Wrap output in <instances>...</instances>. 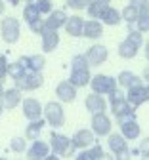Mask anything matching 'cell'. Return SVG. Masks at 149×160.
I'll use <instances>...</instances> for the list:
<instances>
[{
    "label": "cell",
    "mask_w": 149,
    "mask_h": 160,
    "mask_svg": "<svg viewBox=\"0 0 149 160\" xmlns=\"http://www.w3.org/2000/svg\"><path fill=\"white\" fill-rule=\"evenodd\" d=\"M145 40H143V32H140L134 25H128V34L117 48L119 57L122 59H134L138 55V52L143 48Z\"/></svg>",
    "instance_id": "1"
},
{
    "label": "cell",
    "mask_w": 149,
    "mask_h": 160,
    "mask_svg": "<svg viewBox=\"0 0 149 160\" xmlns=\"http://www.w3.org/2000/svg\"><path fill=\"white\" fill-rule=\"evenodd\" d=\"M50 149L54 154H57L59 158H69L77 152V147L73 145V139L67 137V135H63L59 132H52L50 133Z\"/></svg>",
    "instance_id": "2"
},
{
    "label": "cell",
    "mask_w": 149,
    "mask_h": 160,
    "mask_svg": "<svg viewBox=\"0 0 149 160\" xmlns=\"http://www.w3.org/2000/svg\"><path fill=\"white\" fill-rule=\"evenodd\" d=\"M0 36L6 44H15L21 36V23L13 15H8L0 21Z\"/></svg>",
    "instance_id": "3"
},
{
    "label": "cell",
    "mask_w": 149,
    "mask_h": 160,
    "mask_svg": "<svg viewBox=\"0 0 149 160\" xmlns=\"http://www.w3.org/2000/svg\"><path fill=\"white\" fill-rule=\"evenodd\" d=\"M42 118L46 120V124L52 128H61L65 124V111H63V105L59 101H48L44 105V112H42Z\"/></svg>",
    "instance_id": "4"
},
{
    "label": "cell",
    "mask_w": 149,
    "mask_h": 160,
    "mask_svg": "<svg viewBox=\"0 0 149 160\" xmlns=\"http://www.w3.org/2000/svg\"><path fill=\"white\" fill-rule=\"evenodd\" d=\"M90 88L98 95H109L111 92H115L119 88V84H117V78H113L109 74H94L90 80Z\"/></svg>",
    "instance_id": "5"
},
{
    "label": "cell",
    "mask_w": 149,
    "mask_h": 160,
    "mask_svg": "<svg viewBox=\"0 0 149 160\" xmlns=\"http://www.w3.org/2000/svg\"><path fill=\"white\" fill-rule=\"evenodd\" d=\"M13 82H15V88L21 90V92H35V90H38L42 84H44V76H42V72L27 71L23 76L13 80Z\"/></svg>",
    "instance_id": "6"
},
{
    "label": "cell",
    "mask_w": 149,
    "mask_h": 160,
    "mask_svg": "<svg viewBox=\"0 0 149 160\" xmlns=\"http://www.w3.org/2000/svg\"><path fill=\"white\" fill-rule=\"evenodd\" d=\"M90 130L94 132L96 137H107L113 130V122L107 116V112H98L92 114V122H90Z\"/></svg>",
    "instance_id": "7"
},
{
    "label": "cell",
    "mask_w": 149,
    "mask_h": 160,
    "mask_svg": "<svg viewBox=\"0 0 149 160\" xmlns=\"http://www.w3.org/2000/svg\"><path fill=\"white\" fill-rule=\"evenodd\" d=\"M111 105V112L113 116L122 122V120H128V118H136V109L126 101V97H120V99H115V101H109Z\"/></svg>",
    "instance_id": "8"
},
{
    "label": "cell",
    "mask_w": 149,
    "mask_h": 160,
    "mask_svg": "<svg viewBox=\"0 0 149 160\" xmlns=\"http://www.w3.org/2000/svg\"><path fill=\"white\" fill-rule=\"evenodd\" d=\"M84 55H86L90 67H99V65H103L109 59V50L105 48L103 44H92L86 50V53H84Z\"/></svg>",
    "instance_id": "9"
},
{
    "label": "cell",
    "mask_w": 149,
    "mask_h": 160,
    "mask_svg": "<svg viewBox=\"0 0 149 160\" xmlns=\"http://www.w3.org/2000/svg\"><path fill=\"white\" fill-rule=\"evenodd\" d=\"M21 107H23V114H25V118L29 120H38V118H42V112H44V107H42V103L38 101V99H35V97H27V99H23L21 101Z\"/></svg>",
    "instance_id": "10"
},
{
    "label": "cell",
    "mask_w": 149,
    "mask_h": 160,
    "mask_svg": "<svg viewBox=\"0 0 149 160\" xmlns=\"http://www.w3.org/2000/svg\"><path fill=\"white\" fill-rule=\"evenodd\" d=\"M126 101H128L134 109L141 107L143 103L149 101V92H147V86H136V88H130L126 90Z\"/></svg>",
    "instance_id": "11"
},
{
    "label": "cell",
    "mask_w": 149,
    "mask_h": 160,
    "mask_svg": "<svg viewBox=\"0 0 149 160\" xmlns=\"http://www.w3.org/2000/svg\"><path fill=\"white\" fill-rule=\"evenodd\" d=\"M73 139V145L78 149V151H84V149H90L94 143H96V135L92 130L88 128H82V130H77L75 135L71 137Z\"/></svg>",
    "instance_id": "12"
},
{
    "label": "cell",
    "mask_w": 149,
    "mask_h": 160,
    "mask_svg": "<svg viewBox=\"0 0 149 160\" xmlns=\"http://www.w3.org/2000/svg\"><path fill=\"white\" fill-rule=\"evenodd\" d=\"M56 95L59 103H73L77 99V88L69 82V80H61L56 86Z\"/></svg>",
    "instance_id": "13"
},
{
    "label": "cell",
    "mask_w": 149,
    "mask_h": 160,
    "mask_svg": "<svg viewBox=\"0 0 149 160\" xmlns=\"http://www.w3.org/2000/svg\"><path fill=\"white\" fill-rule=\"evenodd\" d=\"M50 151H52L50 149V143L36 139V141L31 143V147H27L25 154H27V160H44L50 154Z\"/></svg>",
    "instance_id": "14"
},
{
    "label": "cell",
    "mask_w": 149,
    "mask_h": 160,
    "mask_svg": "<svg viewBox=\"0 0 149 160\" xmlns=\"http://www.w3.org/2000/svg\"><path fill=\"white\" fill-rule=\"evenodd\" d=\"M17 61L23 65L27 71H35V72H42L46 67V57L42 53H35V55H21Z\"/></svg>",
    "instance_id": "15"
},
{
    "label": "cell",
    "mask_w": 149,
    "mask_h": 160,
    "mask_svg": "<svg viewBox=\"0 0 149 160\" xmlns=\"http://www.w3.org/2000/svg\"><path fill=\"white\" fill-rule=\"evenodd\" d=\"M21 101H23V92L17 90L15 86H13V88H10V90H6V92H4V95L0 97V105H2V109H6V111L15 109Z\"/></svg>",
    "instance_id": "16"
},
{
    "label": "cell",
    "mask_w": 149,
    "mask_h": 160,
    "mask_svg": "<svg viewBox=\"0 0 149 160\" xmlns=\"http://www.w3.org/2000/svg\"><path fill=\"white\" fill-rule=\"evenodd\" d=\"M120 124V135L126 139V141H134V139H138L141 135V128L138 124L136 118H128V120H122Z\"/></svg>",
    "instance_id": "17"
},
{
    "label": "cell",
    "mask_w": 149,
    "mask_h": 160,
    "mask_svg": "<svg viewBox=\"0 0 149 160\" xmlns=\"http://www.w3.org/2000/svg\"><path fill=\"white\" fill-rule=\"evenodd\" d=\"M84 107L90 114H98V112H105L107 109V101H105L103 95H98V93H88L86 99H84Z\"/></svg>",
    "instance_id": "18"
},
{
    "label": "cell",
    "mask_w": 149,
    "mask_h": 160,
    "mask_svg": "<svg viewBox=\"0 0 149 160\" xmlns=\"http://www.w3.org/2000/svg\"><path fill=\"white\" fill-rule=\"evenodd\" d=\"M117 84L119 88H124V90H130V88H136V86H141L143 84V78L138 76L136 72L132 71H120L119 76H117Z\"/></svg>",
    "instance_id": "19"
},
{
    "label": "cell",
    "mask_w": 149,
    "mask_h": 160,
    "mask_svg": "<svg viewBox=\"0 0 149 160\" xmlns=\"http://www.w3.org/2000/svg\"><path fill=\"white\" fill-rule=\"evenodd\" d=\"M40 46H42V52H44V53L54 52L59 46V34H57V31L46 29L44 32L40 34Z\"/></svg>",
    "instance_id": "20"
},
{
    "label": "cell",
    "mask_w": 149,
    "mask_h": 160,
    "mask_svg": "<svg viewBox=\"0 0 149 160\" xmlns=\"http://www.w3.org/2000/svg\"><path fill=\"white\" fill-rule=\"evenodd\" d=\"M67 19H69V15L65 13V10H54V12L48 15V19H44V25H46V29L59 31L61 27H65Z\"/></svg>",
    "instance_id": "21"
},
{
    "label": "cell",
    "mask_w": 149,
    "mask_h": 160,
    "mask_svg": "<svg viewBox=\"0 0 149 160\" xmlns=\"http://www.w3.org/2000/svg\"><path fill=\"white\" fill-rule=\"evenodd\" d=\"M82 36L90 38V40H98L103 36V23L98 19H88L84 21V29H82Z\"/></svg>",
    "instance_id": "22"
},
{
    "label": "cell",
    "mask_w": 149,
    "mask_h": 160,
    "mask_svg": "<svg viewBox=\"0 0 149 160\" xmlns=\"http://www.w3.org/2000/svg\"><path fill=\"white\" fill-rule=\"evenodd\" d=\"M90 80H92V74H90V69H78V71H71L69 74V82L78 90V88H84V86H90Z\"/></svg>",
    "instance_id": "23"
},
{
    "label": "cell",
    "mask_w": 149,
    "mask_h": 160,
    "mask_svg": "<svg viewBox=\"0 0 149 160\" xmlns=\"http://www.w3.org/2000/svg\"><path fill=\"white\" fill-rule=\"evenodd\" d=\"M44 126H46L44 118L31 120V122L27 124V128H25V139L27 141H36V139H40V132L44 130Z\"/></svg>",
    "instance_id": "24"
},
{
    "label": "cell",
    "mask_w": 149,
    "mask_h": 160,
    "mask_svg": "<svg viewBox=\"0 0 149 160\" xmlns=\"http://www.w3.org/2000/svg\"><path fill=\"white\" fill-rule=\"evenodd\" d=\"M99 21H101L103 25L117 27V25H120V21H122V15H120V12H119L117 8L107 6V8L103 10V13H101V17H99Z\"/></svg>",
    "instance_id": "25"
},
{
    "label": "cell",
    "mask_w": 149,
    "mask_h": 160,
    "mask_svg": "<svg viewBox=\"0 0 149 160\" xmlns=\"http://www.w3.org/2000/svg\"><path fill=\"white\" fill-rule=\"evenodd\" d=\"M82 29H84V19L80 15H69L65 23V32L77 38V36H82Z\"/></svg>",
    "instance_id": "26"
},
{
    "label": "cell",
    "mask_w": 149,
    "mask_h": 160,
    "mask_svg": "<svg viewBox=\"0 0 149 160\" xmlns=\"http://www.w3.org/2000/svg\"><path fill=\"white\" fill-rule=\"evenodd\" d=\"M107 147H109V151L113 152V154H117V152H120V151H124V149H128V141L120 135V133H109L107 135Z\"/></svg>",
    "instance_id": "27"
},
{
    "label": "cell",
    "mask_w": 149,
    "mask_h": 160,
    "mask_svg": "<svg viewBox=\"0 0 149 160\" xmlns=\"http://www.w3.org/2000/svg\"><path fill=\"white\" fill-rule=\"evenodd\" d=\"M101 156H103V149H101V145H99V143H94L90 149L80 151V152L75 156V160H99Z\"/></svg>",
    "instance_id": "28"
},
{
    "label": "cell",
    "mask_w": 149,
    "mask_h": 160,
    "mask_svg": "<svg viewBox=\"0 0 149 160\" xmlns=\"http://www.w3.org/2000/svg\"><path fill=\"white\" fill-rule=\"evenodd\" d=\"M140 32H147L149 31V4L141 6L140 8V13H138V21L134 25Z\"/></svg>",
    "instance_id": "29"
},
{
    "label": "cell",
    "mask_w": 149,
    "mask_h": 160,
    "mask_svg": "<svg viewBox=\"0 0 149 160\" xmlns=\"http://www.w3.org/2000/svg\"><path fill=\"white\" fill-rule=\"evenodd\" d=\"M107 6H109V4H107V2H103V0H90V4H88L86 12H88L90 19H98V21H99V17H101L103 10L107 8Z\"/></svg>",
    "instance_id": "30"
},
{
    "label": "cell",
    "mask_w": 149,
    "mask_h": 160,
    "mask_svg": "<svg viewBox=\"0 0 149 160\" xmlns=\"http://www.w3.org/2000/svg\"><path fill=\"white\" fill-rule=\"evenodd\" d=\"M138 13H140V10H138L136 6H132V4H126V6L122 8V12H120L122 21H126L128 25H136V21H138Z\"/></svg>",
    "instance_id": "31"
},
{
    "label": "cell",
    "mask_w": 149,
    "mask_h": 160,
    "mask_svg": "<svg viewBox=\"0 0 149 160\" xmlns=\"http://www.w3.org/2000/svg\"><path fill=\"white\" fill-rule=\"evenodd\" d=\"M23 19H25L27 25H31V23L38 21V19H42L40 12L36 10V6H35L33 2H31V4H25V8H23Z\"/></svg>",
    "instance_id": "32"
},
{
    "label": "cell",
    "mask_w": 149,
    "mask_h": 160,
    "mask_svg": "<svg viewBox=\"0 0 149 160\" xmlns=\"http://www.w3.org/2000/svg\"><path fill=\"white\" fill-rule=\"evenodd\" d=\"M27 72V69L21 65L19 61H13V63H8V76L10 78H13V80H17V78H21Z\"/></svg>",
    "instance_id": "33"
},
{
    "label": "cell",
    "mask_w": 149,
    "mask_h": 160,
    "mask_svg": "<svg viewBox=\"0 0 149 160\" xmlns=\"http://www.w3.org/2000/svg\"><path fill=\"white\" fill-rule=\"evenodd\" d=\"M78 69H90V63L84 53H77L71 59V71H78Z\"/></svg>",
    "instance_id": "34"
},
{
    "label": "cell",
    "mask_w": 149,
    "mask_h": 160,
    "mask_svg": "<svg viewBox=\"0 0 149 160\" xmlns=\"http://www.w3.org/2000/svg\"><path fill=\"white\" fill-rule=\"evenodd\" d=\"M33 4L36 6V10L40 12V15H50L54 12V2H52V0H35Z\"/></svg>",
    "instance_id": "35"
},
{
    "label": "cell",
    "mask_w": 149,
    "mask_h": 160,
    "mask_svg": "<svg viewBox=\"0 0 149 160\" xmlns=\"http://www.w3.org/2000/svg\"><path fill=\"white\" fill-rule=\"evenodd\" d=\"M10 149L13 152H25L27 151V139L25 137H12V141H10Z\"/></svg>",
    "instance_id": "36"
},
{
    "label": "cell",
    "mask_w": 149,
    "mask_h": 160,
    "mask_svg": "<svg viewBox=\"0 0 149 160\" xmlns=\"http://www.w3.org/2000/svg\"><path fill=\"white\" fill-rule=\"evenodd\" d=\"M88 4H90V0H65V6L71 8V10H77V12L86 10Z\"/></svg>",
    "instance_id": "37"
},
{
    "label": "cell",
    "mask_w": 149,
    "mask_h": 160,
    "mask_svg": "<svg viewBox=\"0 0 149 160\" xmlns=\"http://www.w3.org/2000/svg\"><path fill=\"white\" fill-rule=\"evenodd\" d=\"M138 151L141 154V160H149V137H143L141 141H140Z\"/></svg>",
    "instance_id": "38"
},
{
    "label": "cell",
    "mask_w": 149,
    "mask_h": 160,
    "mask_svg": "<svg viewBox=\"0 0 149 160\" xmlns=\"http://www.w3.org/2000/svg\"><path fill=\"white\" fill-rule=\"evenodd\" d=\"M8 57L6 55H0V82H4V78L8 76Z\"/></svg>",
    "instance_id": "39"
},
{
    "label": "cell",
    "mask_w": 149,
    "mask_h": 160,
    "mask_svg": "<svg viewBox=\"0 0 149 160\" xmlns=\"http://www.w3.org/2000/svg\"><path fill=\"white\" fill-rule=\"evenodd\" d=\"M29 29L35 32V34H42L46 31V25H44V19H38V21H35V23H31L29 25Z\"/></svg>",
    "instance_id": "40"
},
{
    "label": "cell",
    "mask_w": 149,
    "mask_h": 160,
    "mask_svg": "<svg viewBox=\"0 0 149 160\" xmlns=\"http://www.w3.org/2000/svg\"><path fill=\"white\" fill-rule=\"evenodd\" d=\"M115 160H132V151L130 149H124L120 152L115 154Z\"/></svg>",
    "instance_id": "41"
},
{
    "label": "cell",
    "mask_w": 149,
    "mask_h": 160,
    "mask_svg": "<svg viewBox=\"0 0 149 160\" xmlns=\"http://www.w3.org/2000/svg\"><path fill=\"white\" fill-rule=\"evenodd\" d=\"M130 4H132V6H136V8L140 10L141 6H145V4H149V0H130Z\"/></svg>",
    "instance_id": "42"
},
{
    "label": "cell",
    "mask_w": 149,
    "mask_h": 160,
    "mask_svg": "<svg viewBox=\"0 0 149 160\" xmlns=\"http://www.w3.org/2000/svg\"><path fill=\"white\" fill-rule=\"evenodd\" d=\"M141 78H143V80H145V82L149 84V65H147V67L143 69V74H141Z\"/></svg>",
    "instance_id": "43"
},
{
    "label": "cell",
    "mask_w": 149,
    "mask_h": 160,
    "mask_svg": "<svg viewBox=\"0 0 149 160\" xmlns=\"http://www.w3.org/2000/svg\"><path fill=\"white\" fill-rule=\"evenodd\" d=\"M99 160H115V154H113V152H111V154H107V152H103V156H101Z\"/></svg>",
    "instance_id": "44"
},
{
    "label": "cell",
    "mask_w": 149,
    "mask_h": 160,
    "mask_svg": "<svg viewBox=\"0 0 149 160\" xmlns=\"http://www.w3.org/2000/svg\"><path fill=\"white\" fill-rule=\"evenodd\" d=\"M143 46H145V50H143V52H145V59L149 61V40H147V42H145Z\"/></svg>",
    "instance_id": "45"
},
{
    "label": "cell",
    "mask_w": 149,
    "mask_h": 160,
    "mask_svg": "<svg viewBox=\"0 0 149 160\" xmlns=\"http://www.w3.org/2000/svg\"><path fill=\"white\" fill-rule=\"evenodd\" d=\"M44 160H61V158H59L57 154H48V156H46Z\"/></svg>",
    "instance_id": "46"
},
{
    "label": "cell",
    "mask_w": 149,
    "mask_h": 160,
    "mask_svg": "<svg viewBox=\"0 0 149 160\" xmlns=\"http://www.w3.org/2000/svg\"><path fill=\"white\" fill-rule=\"evenodd\" d=\"M6 12V4H4V0H0V15H2Z\"/></svg>",
    "instance_id": "47"
},
{
    "label": "cell",
    "mask_w": 149,
    "mask_h": 160,
    "mask_svg": "<svg viewBox=\"0 0 149 160\" xmlns=\"http://www.w3.org/2000/svg\"><path fill=\"white\" fill-rule=\"evenodd\" d=\"M4 2H8V4H12V6H17L21 0H4Z\"/></svg>",
    "instance_id": "48"
},
{
    "label": "cell",
    "mask_w": 149,
    "mask_h": 160,
    "mask_svg": "<svg viewBox=\"0 0 149 160\" xmlns=\"http://www.w3.org/2000/svg\"><path fill=\"white\" fill-rule=\"evenodd\" d=\"M4 92H6V90H4V82H0V97L4 95Z\"/></svg>",
    "instance_id": "49"
},
{
    "label": "cell",
    "mask_w": 149,
    "mask_h": 160,
    "mask_svg": "<svg viewBox=\"0 0 149 160\" xmlns=\"http://www.w3.org/2000/svg\"><path fill=\"white\" fill-rule=\"evenodd\" d=\"M103 2H107V4H111V2H113V0H103Z\"/></svg>",
    "instance_id": "50"
},
{
    "label": "cell",
    "mask_w": 149,
    "mask_h": 160,
    "mask_svg": "<svg viewBox=\"0 0 149 160\" xmlns=\"http://www.w3.org/2000/svg\"><path fill=\"white\" fill-rule=\"evenodd\" d=\"M25 2H27V4H31V2H35V0H25Z\"/></svg>",
    "instance_id": "51"
},
{
    "label": "cell",
    "mask_w": 149,
    "mask_h": 160,
    "mask_svg": "<svg viewBox=\"0 0 149 160\" xmlns=\"http://www.w3.org/2000/svg\"><path fill=\"white\" fill-rule=\"evenodd\" d=\"M2 111H4V109H2V105H0V114H2Z\"/></svg>",
    "instance_id": "52"
},
{
    "label": "cell",
    "mask_w": 149,
    "mask_h": 160,
    "mask_svg": "<svg viewBox=\"0 0 149 160\" xmlns=\"http://www.w3.org/2000/svg\"><path fill=\"white\" fill-rule=\"evenodd\" d=\"M0 160H6V158H4V156H0Z\"/></svg>",
    "instance_id": "53"
},
{
    "label": "cell",
    "mask_w": 149,
    "mask_h": 160,
    "mask_svg": "<svg viewBox=\"0 0 149 160\" xmlns=\"http://www.w3.org/2000/svg\"><path fill=\"white\" fill-rule=\"evenodd\" d=\"M145 86H147V92H149V84H145Z\"/></svg>",
    "instance_id": "54"
}]
</instances>
